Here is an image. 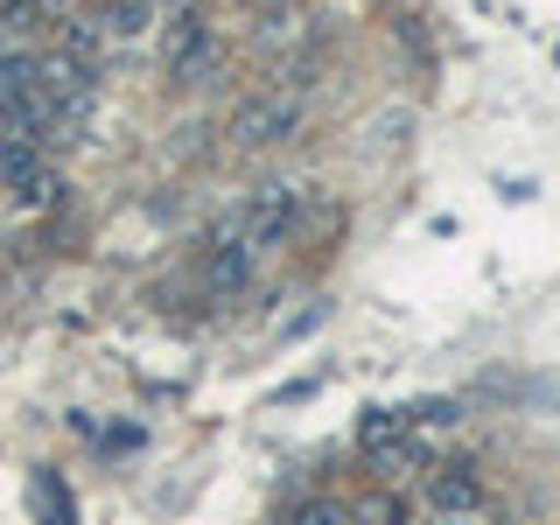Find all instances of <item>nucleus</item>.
Masks as SVG:
<instances>
[{
  "label": "nucleus",
  "mask_w": 560,
  "mask_h": 525,
  "mask_svg": "<svg viewBox=\"0 0 560 525\" xmlns=\"http://www.w3.org/2000/svg\"><path fill=\"white\" fill-rule=\"evenodd\" d=\"M302 92H259V98H245L238 105V119H232V140L238 148H280L288 133H302Z\"/></svg>",
  "instance_id": "f257e3e1"
},
{
  "label": "nucleus",
  "mask_w": 560,
  "mask_h": 525,
  "mask_svg": "<svg viewBox=\"0 0 560 525\" xmlns=\"http://www.w3.org/2000/svg\"><path fill=\"white\" fill-rule=\"evenodd\" d=\"M162 63H168V78L175 84H197L210 63H218V35H210L203 14H175L168 35H162Z\"/></svg>",
  "instance_id": "f03ea898"
},
{
  "label": "nucleus",
  "mask_w": 560,
  "mask_h": 525,
  "mask_svg": "<svg viewBox=\"0 0 560 525\" xmlns=\"http://www.w3.org/2000/svg\"><path fill=\"white\" fill-rule=\"evenodd\" d=\"M420 498H428V512L434 518H469V512H483V477L469 463H448V469H428L420 477Z\"/></svg>",
  "instance_id": "7ed1b4c3"
},
{
  "label": "nucleus",
  "mask_w": 560,
  "mask_h": 525,
  "mask_svg": "<svg viewBox=\"0 0 560 525\" xmlns=\"http://www.w3.org/2000/svg\"><path fill=\"white\" fill-rule=\"evenodd\" d=\"M253 273H259L253 245H210V259L197 267V288H203V302H238L253 288Z\"/></svg>",
  "instance_id": "20e7f679"
},
{
  "label": "nucleus",
  "mask_w": 560,
  "mask_h": 525,
  "mask_svg": "<svg viewBox=\"0 0 560 525\" xmlns=\"http://www.w3.org/2000/svg\"><path fill=\"white\" fill-rule=\"evenodd\" d=\"M14 203H22V210H49V203H57V175H49V168L22 175V183H14Z\"/></svg>",
  "instance_id": "39448f33"
},
{
  "label": "nucleus",
  "mask_w": 560,
  "mask_h": 525,
  "mask_svg": "<svg viewBox=\"0 0 560 525\" xmlns=\"http://www.w3.org/2000/svg\"><path fill=\"white\" fill-rule=\"evenodd\" d=\"M288 525H350V512L337 498H308V504H294L288 512Z\"/></svg>",
  "instance_id": "423d86ee"
},
{
  "label": "nucleus",
  "mask_w": 560,
  "mask_h": 525,
  "mask_svg": "<svg viewBox=\"0 0 560 525\" xmlns=\"http://www.w3.org/2000/svg\"><path fill=\"white\" fill-rule=\"evenodd\" d=\"M35 504H43V518L49 525H70L78 512H70V498H63V483L57 477H35Z\"/></svg>",
  "instance_id": "0eeeda50"
},
{
  "label": "nucleus",
  "mask_w": 560,
  "mask_h": 525,
  "mask_svg": "<svg viewBox=\"0 0 560 525\" xmlns=\"http://www.w3.org/2000/svg\"><path fill=\"white\" fill-rule=\"evenodd\" d=\"M253 8H288V0H253Z\"/></svg>",
  "instance_id": "6e6552de"
}]
</instances>
